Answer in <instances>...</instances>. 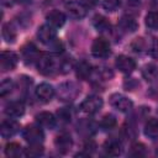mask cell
<instances>
[{
    "label": "cell",
    "instance_id": "32",
    "mask_svg": "<svg viewBox=\"0 0 158 158\" xmlns=\"http://www.w3.org/2000/svg\"><path fill=\"white\" fill-rule=\"evenodd\" d=\"M95 148H96V144H95V142H94L93 139H88V141L84 143L83 151H84V153L88 156V154H91V153L95 151Z\"/></svg>",
    "mask_w": 158,
    "mask_h": 158
},
{
    "label": "cell",
    "instance_id": "1",
    "mask_svg": "<svg viewBox=\"0 0 158 158\" xmlns=\"http://www.w3.org/2000/svg\"><path fill=\"white\" fill-rule=\"evenodd\" d=\"M111 53L110 43L104 37H98L91 44V54L96 58H106Z\"/></svg>",
    "mask_w": 158,
    "mask_h": 158
},
{
    "label": "cell",
    "instance_id": "34",
    "mask_svg": "<svg viewBox=\"0 0 158 158\" xmlns=\"http://www.w3.org/2000/svg\"><path fill=\"white\" fill-rule=\"evenodd\" d=\"M131 47L135 52H141L142 48L144 47V42H143V38H136L132 43H131Z\"/></svg>",
    "mask_w": 158,
    "mask_h": 158
},
{
    "label": "cell",
    "instance_id": "24",
    "mask_svg": "<svg viewBox=\"0 0 158 158\" xmlns=\"http://www.w3.org/2000/svg\"><path fill=\"white\" fill-rule=\"evenodd\" d=\"M5 154L7 157H11V158H15V157H19L22 154V147L16 143V142H12V143H7L5 146Z\"/></svg>",
    "mask_w": 158,
    "mask_h": 158
},
{
    "label": "cell",
    "instance_id": "18",
    "mask_svg": "<svg viewBox=\"0 0 158 158\" xmlns=\"http://www.w3.org/2000/svg\"><path fill=\"white\" fill-rule=\"evenodd\" d=\"M93 69H91V64L86 60H80L77 65H75V74L79 79H88L91 74Z\"/></svg>",
    "mask_w": 158,
    "mask_h": 158
},
{
    "label": "cell",
    "instance_id": "9",
    "mask_svg": "<svg viewBox=\"0 0 158 158\" xmlns=\"http://www.w3.org/2000/svg\"><path fill=\"white\" fill-rule=\"evenodd\" d=\"M19 62V57L15 52L12 51H2L1 52V58H0V67L2 72L12 70Z\"/></svg>",
    "mask_w": 158,
    "mask_h": 158
},
{
    "label": "cell",
    "instance_id": "16",
    "mask_svg": "<svg viewBox=\"0 0 158 158\" xmlns=\"http://www.w3.org/2000/svg\"><path fill=\"white\" fill-rule=\"evenodd\" d=\"M46 20L49 26L57 28V27H62L65 23V15L59 10H52L47 14Z\"/></svg>",
    "mask_w": 158,
    "mask_h": 158
},
{
    "label": "cell",
    "instance_id": "11",
    "mask_svg": "<svg viewBox=\"0 0 158 158\" xmlns=\"http://www.w3.org/2000/svg\"><path fill=\"white\" fill-rule=\"evenodd\" d=\"M54 146L57 148V151L62 154H65L70 151L72 146H73V139L70 137L69 133L67 132H63V133H59L56 139H54Z\"/></svg>",
    "mask_w": 158,
    "mask_h": 158
},
{
    "label": "cell",
    "instance_id": "20",
    "mask_svg": "<svg viewBox=\"0 0 158 158\" xmlns=\"http://www.w3.org/2000/svg\"><path fill=\"white\" fill-rule=\"evenodd\" d=\"M93 26H94L99 32H101V33H104V32H109V31L111 30L110 21H109L106 17L101 16V15H96V16H94V19H93Z\"/></svg>",
    "mask_w": 158,
    "mask_h": 158
},
{
    "label": "cell",
    "instance_id": "25",
    "mask_svg": "<svg viewBox=\"0 0 158 158\" xmlns=\"http://www.w3.org/2000/svg\"><path fill=\"white\" fill-rule=\"evenodd\" d=\"M116 126V117L111 114H106L100 120V127L102 130H111Z\"/></svg>",
    "mask_w": 158,
    "mask_h": 158
},
{
    "label": "cell",
    "instance_id": "23",
    "mask_svg": "<svg viewBox=\"0 0 158 158\" xmlns=\"http://www.w3.org/2000/svg\"><path fill=\"white\" fill-rule=\"evenodd\" d=\"M43 146L41 143H30V146L25 149L23 154L27 156V157H32V158H36V157H40L43 154Z\"/></svg>",
    "mask_w": 158,
    "mask_h": 158
},
{
    "label": "cell",
    "instance_id": "2",
    "mask_svg": "<svg viewBox=\"0 0 158 158\" xmlns=\"http://www.w3.org/2000/svg\"><path fill=\"white\" fill-rule=\"evenodd\" d=\"M22 137L28 143H42L44 139V133L40 125H30L23 130Z\"/></svg>",
    "mask_w": 158,
    "mask_h": 158
},
{
    "label": "cell",
    "instance_id": "13",
    "mask_svg": "<svg viewBox=\"0 0 158 158\" xmlns=\"http://www.w3.org/2000/svg\"><path fill=\"white\" fill-rule=\"evenodd\" d=\"M56 91H54V88L48 84V83H41L37 88H36V96L41 100V101H44V102H48L53 99Z\"/></svg>",
    "mask_w": 158,
    "mask_h": 158
},
{
    "label": "cell",
    "instance_id": "21",
    "mask_svg": "<svg viewBox=\"0 0 158 158\" xmlns=\"http://www.w3.org/2000/svg\"><path fill=\"white\" fill-rule=\"evenodd\" d=\"M144 135L148 138H157L158 137V118H149L144 125Z\"/></svg>",
    "mask_w": 158,
    "mask_h": 158
},
{
    "label": "cell",
    "instance_id": "37",
    "mask_svg": "<svg viewBox=\"0 0 158 158\" xmlns=\"http://www.w3.org/2000/svg\"><path fill=\"white\" fill-rule=\"evenodd\" d=\"M80 1L84 4V6H85L86 9L94 7V6H96L98 2H99V0H80Z\"/></svg>",
    "mask_w": 158,
    "mask_h": 158
},
{
    "label": "cell",
    "instance_id": "28",
    "mask_svg": "<svg viewBox=\"0 0 158 158\" xmlns=\"http://www.w3.org/2000/svg\"><path fill=\"white\" fill-rule=\"evenodd\" d=\"M142 75L146 80H153L157 75V67L153 64H147L142 69Z\"/></svg>",
    "mask_w": 158,
    "mask_h": 158
},
{
    "label": "cell",
    "instance_id": "8",
    "mask_svg": "<svg viewBox=\"0 0 158 158\" xmlns=\"http://www.w3.org/2000/svg\"><path fill=\"white\" fill-rule=\"evenodd\" d=\"M37 38L40 42L44 43V44H51L57 40V32L54 30V27L47 25H42L38 31H37Z\"/></svg>",
    "mask_w": 158,
    "mask_h": 158
},
{
    "label": "cell",
    "instance_id": "17",
    "mask_svg": "<svg viewBox=\"0 0 158 158\" xmlns=\"http://www.w3.org/2000/svg\"><path fill=\"white\" fill-rule=\"evenodd\" d=\"M36 122L43 128H53L56 126V117L48 111H42L36 115Z\"/></svg>",
    "mask_w": 158,
    "mask_h": 158
},
{
    "label": "cell",
    "instance_id": "3",
    "mask_svg": "<svg viewBox=\"0 0 158 158\" xmlns=\"http://www.w3.org/2000/svg\"><path fill=\"white\" fill-rule=\"evenodd\" d=\"M102 107V99L98 95H91L88 96L81 104H80V109L83 112L88 114V115H94L98 111H100V109Z\"/></svg>",
    "mask_w": 158,
    "mask_h": 158
},
{
    "label": "cell",
    "instance_id": "6",
    "mask_svg": "<svg viewBox=\"0 0 158 158\" xmlns=\"http://www.w3.org/2000/svg\"><path fill=\"white\" fill-rule=\"evenodd\" d=\"M56 68H57V62L52 56L41 54L40 59L37 62V69L40 73H42L44 75H49L56 70Z\"/></svg>",
    "mask_w": 158,
    "mask_h": 158
},
{
    "label": "cell",
    "instance_id": "7",
    "mask_svg": "<svg viewBox=\"0 0 158 158\" xmlns=\"http://www.w3.org/2000/svg\"><path fill=\"white\" fill-rule=\"evenodd\" d=\"M21 57H22V59L26 64H33V63L38 62V59L41 57V53L33 43H27L22 47Z\"/></svg>",
    "mask_w": 158,
    "mask_h": 158
},
{
    "label": "cell",
    "instance_id": "31",
    "mask_svg": "<svg viewBox=\"0 0 158 158\" xmlns=\"http://www.w3.org/2000/svg\"><path fill=\"white\" fill-rule=\"evenodd\" d=\"M57 115H58V118H60V121L69 122L70 121V117H72V111L68 107H62V109H59L57 111Z\"/></svg>",
    "mask_w": 158,
    "mask_h": 158
},
{
    "label": "cell",
    "instance_id": "27",
    "mask_svg": "<svg viewBox=\"0 0 158 158\" xmlns=\"http://www.w3.org/2000/svg\"><path fill=\"white\" fill-rule=\"evenodd\" d=\"M14 86H15V84H14V81L11 79H4L1 81V84H0V96L4 98L6 95H9L12 91Z\"/></svg>",
    "mask_w": 158,
    "mask_h": 158
},
{
    "label": "cell",
    "instance_id": "38",
    "mask_svg": "<svg viewBox=\"0 0 158 158\" xmlns=\"http://www.w3.org/2000/svg\"><path fill=\"white\" fill-rule=\"evenodd\" d=\"M156 154L158 156V147H157V149H156Z\"/></svg>",
    "mask_w": 158,
    "mask_h": 158
},
{
    "label": "cell",
    "instance_id": "19",
    "mask_svg": "<svg viewBox=\"0 0 158 158\" xmlns=\"http://www.w3.org/2000/svg\"><path fill=\"white\" fill-rule=\"evenodd\" d=\"M118 26H120L121 30H123V31H126V32H135V31L137 30V27H138L136 20H135L133 17L128 16V15H125V16H122V17L120 19Z\"/></svg>",
    "mask_w": 158,
    "mask_h": 158
},
{
    "label": "cell",
    "instance_id": "10",
    "mask_svg": "<svg viewBox=\"0 0 158 158\" xmlns=\"http://www.w3.org/2000/svg\"><path fill=\"white\" fill-rule=\"evenodd\" d=\"M115 65L116 68L121 72V73H125V74H130L132 73L135 69H136V60L128 56H125V54H121L116 58L115 60Z\"/></svg>",
    "mask_w": 158,
    "mask_h": 158
},
{
    "label": "cell",
    "instance_id": "30",
    "mask_svg": "<svg viewBox=\"0 0 158 158\" xmlns=\"http://www.w3.org/2000/svg\"><path fill=\"white\" fill-rule=\"evenodd\" d=\"M146 153H147V149L143 143H135L130 149V154L133 157H142V156H146Z\"/></svg>",
    "mask_w": 158,
    "mask_h": 158
},
{
    "label": "cell",
    "instance_id": "26",
    "mask_svg": "<svg viewBox=\"0 0 158 158\" xmlns=\"http://www.w3.org/2000/svg\"><path fill=\"white\" fill-rule=\"evenodd\" d=\"M146 26L151 30H158V11H151L146 15Z\"/></svg>",
    "mask_w": 158,
    "mask_h": 158
},
{
    "label": "cell",
    "instance_id": "5",
    "mask_svg": "<svg viewBox=\"0 0 158 158\" xmlns=\"http://www.w3.org/2000/svg\"><path fill=\"white\" fill-rule=\"evenodd\" d=\"M65 10H67L68 15L75 20L84 19L86 16V11H88V9L84 6V4L81 1H77V0L68 1L65 4Z\"/></svg>",
    "mask_w": 158,
    "mask_h": 158
},
{
    "label": "cell",
    "instance_id": "22",
    "mask_svg": "<svg viewBox=\"0 0 158 158\" xmlns=\"http://www.w3.org/2000/svg\"><path fill=\"white\" fill-rule=\"evenodd\" d=\"M1 35H2V38L5 40V42H7V43H14L16 40V31L12 27V25H10V23H5L2 26Z\"/></svg>",
    "mask_w": 158,
    "mask_h": 158
},
{
    "label": "cell",
    "instance_id": "14",
    "mask_svg": "<svg viewBox=\"0 0 158 158\" xmlns=\"http://www.w3.org/2000/svg\"><path fill=\"white\" fill-rule=\"evenodd\" d=\"M102 148H104V152L111 157H116L122 153V143L117 138H114V137L106 139L104 142Z\"/></svg>",
    "mask_w": 158,
    "mask_h": 158
},
{
    "label": "cell",
    "instance_id": "4",
    "mask_svg": "<svg viewBox=\"0 0 158 158\" xmlns=\"http://www.w3.org/2000/svg\"><path fill=\"white\" fill-rule=\"evenodd\" d=\"M110 104L112 107H115L116 110H118L120 112H128L132 110L133 107V102L126 98L125 95H121V94H112L110 96Z\"/></svg>",
    "mask_w": 158,
    "mask_h": 158
},
{
    "label": "cell",
    "instance_id": "36",
    "mask_svg": "<svg viewBox=\"0 0 158 158\" xmlns=\"http://www.w3.org/2000/svg\"><path fill=\"white\" fill-rule=\"evenodd\" d=\"M141 5V0H127V7L128 9H138Z\"/></svg>",
    "mask_w": 158,
    "mask_h": 158
},
{
    "label": "cell",
    "instance_id": "29",
    "mask_svg": "<svg viewBox=\"0 0 158 158\" xmlns=\"http://www.w3.org/2000/svg\"><path fill=\"white\" fill-rule=\"evenodd\" d=\"M121 1L122 0H102V7L107 12H114L118 10V7L121 6Z\"/></svg>",
    "mask_w": 158,
    "mask_h": 158
},
{
    "label": "cell",
    "instance_id": "15",
    "mask_svg": "<svg viewBox=\"0 0 158 158\" xmlns=\"http://www.w3.org/2000/svg\"><path fill=\"white\" fill-rule=\"evenodd\" d=\"M25 112V104L23 101L21 100H15V101H11L6 105L5 107V114L9 116V117H12V118H16V117H20L22 116Z\"/></svg>",
    "mask_w": 158,
    "mask_h": 158
},
{
    "label": "cell",
    "instance_id": "12",
    "mask_svg": "<svg viewBox=\"0 0 158 158\" xmlns=\"http://www.w3.org/2000/svg\"><path fill=\"white\" fill-rule=\"evenodd\" d=\"M20 130V125L19 122H16L15 120L12 118H7V120H4L1 122V126H0V135L2 138H10L12 136H15Z\"/></svg>",
    "mask_w": 158,
    "mask_h": 158
},
{
    "label": "cell",
    "instance_id": "35",
    "mask_svg": "<svg viewBox=\"0 0 158 158\" xmlns=\"http://www.w3.org/2000/svg\"><path fill=\"white\" fill-rule=\"evenodd\" d=\"M138 85V83L133 79V78H130V79H126L125 83H123V86L126 88V90H133L136 86Z\"/></svg>",
    "mask_w": 158,
    "mask_h": 158
},
{
    "label": "cell",
    "instance_id": "33",
    "mask_svg": "<svg viewBox=\"0 0 158 158\" xmlns=\"http://www.w3.org/2000/svg\"><path fill=\"white\" fill-rule=\"evenodd\" d=\"M149 54H151L152 58L158 59V38H154L152 41V44H151V48H149Z\"/></svg>",
    "mask_w": 158,
    "mask_h": 158
}]
</instances>
